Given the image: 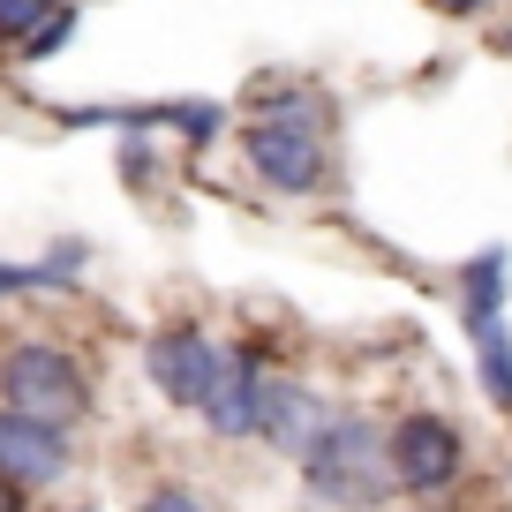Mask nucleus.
I'll list each match as a JSON object with an SVG mask.
<instances>
[{"mask_svg": "<svg viewBox=\"0 0 512 512\" xmlns=\"http://www.w3.org/2000/svg\"><path fill=\"white\" fill-rule=\"evenodd\" d=\"M490 53H497V61H512V8H505V16H490Z\"/></svg>", "mask_w": 512, "mask_h": 512, "instance_id": "a211bd4d", "label": "nucleus"}, {"mask_svg": "<svg viewBox=\"0 0 512 512\" xmlns=\"http://www.w3.org/2000/svg\"><path fill=\"white\" fill-rule=\"evenodd\" d=\"M0 407L46 415L61 430H83L98 415V369L61 332H8L0 339Z\"/></svg>", "mask_w": 512, "mask_h": 512, "instance_id": "20e7f679", "label": "nucleus"}, {"mask_svg": "<svg viewBox=\"0 0 512 512\" xmlns=\"http://www.w3.org/2000/svg\"><path fill=\"white\" fill-rule=\"evenodd\" d=\"M226 354H234V332H211L204 317H166L144 332V377L174 415H204L226 377Z\"/></svg>", "mask_w": 512, "mask_h": 512, "instance_id": "423d86ee", "label": "nucleus"}, {"mask_svg": "<svg viewBox=\"0 0 512 512\" xmlns=\"http://www.w3.org/2000/svg\"><path fill=\"white\" fill-rule=\"evenodd\" d=\"M384 452H392V482L407 505H445L475 467L460 415H445V407H400L384 422Z\"/></svg>", "mask_w": 512, "mask_h": 512, "instance_id": "39448f33", "label": "nucleus"}, {"mask_svg": "<svg viewBox=\"0 0 512 512\" xmlns=\"http://www.w3.org/2000/svg\"><path fill=\"white\" fill-rule=\"evenodd\" d=\"M31 505H38V497L23 490V482H8V475H0V512H31Z\"/></svg>", "mask_w": 512, "mask_h": 512, "instance_id": "6ab92c4d", "label": "nucleus"}, {"mask_svg": "<svg viewBox=\"0 0 512 512\" xmlns=\"http://www.w3.org/2000/svg\"><path fill=\"white\" fill-rule=\"evenodd\" d=\"M241 174L279 204H317L339 174L332 91L309 76H256L241 91Z\"/></svg>", "mask_w": 512, "mask_h": 512, "instance_id": "f257e3e1", "label": "nucleus"}, {"mask_svg": "<svg viewBox=\"0 0 512 512\" xmlns=\"http://www.w3.org/2000/svg\"><path fill=\"white\" fill-rule=\"evenodd\" d=\"M68 512H98V505H68Z\"/></svg>", "mask_w": 512, "mask_h": 512, "instance_id": "aec40b11", "label": "nucleus"}, {"mask_svg": "<svg viewBox=\"0 0 512 512\" xmlns=\"http://www.w3.org/2000/svg\"><path fill=\"white\" fill-rule=\"evenodd\" d=\"M113 159H121V189L128 196H151L166 181V151H159V136H144V128H121V136H113Z\"/></svg>", "mask_w": 512, "mask_h": 512, "instance_id": "ddd939ff", "label": "nucleus"}, {"mask_svg": "<svg viewBox=\"0 0 512 512\" xmlns=\"http://www.w3.org/2000/svg\"><path fill=\"white\" fill-rule=\"evenodd\" d=\"M467 369H475V392L512 422V317L467 332Z\"/></svg>", "mask_w": 512, "mask_h": 512, "instance_id": "f8f14e48", "label": "nucleus"}, {"mask_svg": "<svg viewBox=\"0 0 512 512\" xmlns=\"http://www.w3.org/2000/svg\"><path fill=\"white\" fill-rule=\"evenodd\" d=\"M332 415V400H324L317 384L302 377V369H279L264 377V407H256V445H272L279 460H294V452L317 437V422Z\"/></svg>", "mask_w": 512, "mask_h": 512, "instance_id": "9d476101", "label": "nucleus"}, {"mask_svg": "<svg viewBox=\"0 0 512 512\" xmlns=\"http://www.w3.org/2000/svg\"><path fill=\"white\" fill-rule=\"evenodd\" d=\"M452 317H460V332L512 317V241H482L452 264Z\"/></svg>", "mask_w": 512, "mask_h": 512, "instance_id": "9b49d317", "label": "nucleus"}, {"mask_svg": "<svg viewBox=\"0 0 512 512\" xmlns=\"http://www.w3.org/2000/svg\"><path fill=\"white\" fill-rule=\"evenodd\" d=\"M53 8H61V0H0V61L8 68H16V53L38 38V23H46Z\"/></svg>", "mask_w": 512, "mask_h": 512, "instance_id": "2eb2a0df", "label": "nucleus"}, {"mask_svg": "<svg viewBox=\"0 0 512 512\" xmlns=\"http://www.w3.org/2000/svg\"><path fill=\"white\" fill-rule=\"evenodd\" d=\"M76 38H83V0H61V8H53V16L38 23V38L16 53V68H53L68 46H76Z\"/></svg>", "mask_w": 512, "mask_h": 512, "instance_id": "4468645a", "label": "nucleus"}, {"mask_svg": "<svg viewBox=\"0 0 512 512\" xmlns=\"http://www.w3.org/2000/svg\"><path fill=\"white\" fill-rule=\"evenodd\" d=\"M128 512H219V497H204L196 482H181V475H159V482L136 490V505H128Z\"/></svg>", "mask_w": 512, "mask_h": 512, "instance_id": "dca6fc26", "label": "nucleus"}, {"mask_svg": "<svg viewBox=\"0 0 512 512\" xmlns=\"http://www.w3.org/2000/svg\"><path fill=\"white\" fill-rule=\"evenodd\" d=\"M294 482L317 512H392L400 482H392V452H384V422L362 407H332L302 452H294Z\"/></svg>", "mask_w": 512, "mask_h": 512, "instance_id": "f03ea898", "label": "nucleus"}, {"mask_svg": "<svg viewBox=\"0 0 512 512\" xmlns=\"http://www.w3.org/2000/svg\"><path fill=\"white\" fill-rule=\"evenodd\" d=\"M53 128H144V136H174L181 159H211L226 144V128H241L234 98H204V91H166V98H38Z\"/></svg>", "mask_w": 512, "mask_h": 512, "instance_id": "7ed1b4c3", "label": "nucleus"}, {"mask_svg": "<svg viewBox=\"0 0 512 512\" xmlns=\"http://www.w3.org/2000/svg\"><path fill=\"white\" fill-rule=\"evenodd\" d=\"M91 264H98V249L83 234H53L38 256H0V309H16V302H68V294H83Z\"/></svg>", "mask_w": 512, "mask_h": 512, "instance_id": "1a4fd4ad", "label": "nucleus"}, {"mask_svg": "<svg viewBox=\"0 0 512 512\" xmlns=\"http://www.w3.org/2000/svg\"><path fill=\"white\" fill-rule=\"evenodd\" d=\"M76 467H83L76 430H61V422H46V415H23V407H0V475L8 482L46 497V490H68Z\"/></svg>", "mask_w": 512, "mask_h": 512, "instance_id": "0eeeda50", "label": "nucleus"}, {"mask_svg": "<svg viewBox=\"0 0 512 512\" xmlns=\"http://www.w3.org/2000/svg\"><path fill=\"white\" fill-rule=\"evenodd\" d=\"M264 377H272V339L264 332H234L226 377H219V392H211V407L196 422H204L219 445H249L256 437V407H264Z\"/></svg>", "mask_w": 512, "mask_h": 512, "instance_id": "6e6552de", "label": "nucleus"}, {"mask_svg": "<svg viewBox=\"0 0 512 512\" xmlns=\"http://www.w3.org/2000/svg\"><path fill=\"white\" fill-rule=\"evenodd\" d=\"M437 23H490L497 16V0H422Z\"/></svg>", "mask_w": 512, "mask_h": 512, "instance_id": "f3484780", "label": "nucleus"}]
</instances>
